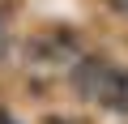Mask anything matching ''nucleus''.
Wrapping results in <instances>:
<instances>
[{"mask_svg":"<svg viewBox=\"0 0 128 124\" xmlns=\"http://www.w3.org/2000/svg\"><path fill=\"white\" fill-rule=\"evenodd\" d=\"M115 111H128V69L120 73V90H115V103H111Z\"/></svg>","mask_w":128,"mask_h":124,"instance_id":"f257e3e1","label":"nucleus"},{"mask_svg":"<svg viewBox=\"0 0 128 124\" xmlns=\"http://www.w3.org/2000/svg\"><path fill=\"white\" fill-rule=\"evenodd\" d=\"M4 51H9V30H4V22H0V60H4Z\"/></svg>","mask_w":128,"mask_h":124,"instance_id":"f03ea898","label":"nucleus"}]
</instances>
